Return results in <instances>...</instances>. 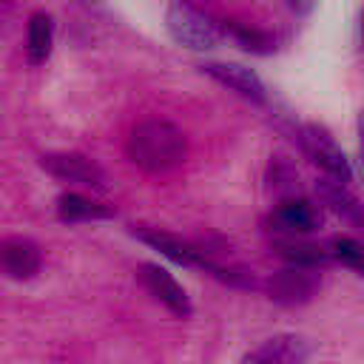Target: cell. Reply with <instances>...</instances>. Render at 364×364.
Here are the masks:
<instances>
[{
    "mask_svg": "<svg viewBox=\"0 0 364 364\" xmlns=\"http://www.w3.org/2000/svg\"><path fill=\"white\" fill-rule=\"evenodd\" d=\"M125 148L136 168L148 173H165L185 159L188 139L168 119H142L131 128Z\"/></svg>",
    "mask_w": 364,
    "mask_h": 364,
    "instance_id": "obj_1",
    "label": "cell"
},
{
    "mask_svg": "<svg viewBox=\"0 0 364 364\" xmlns=\"http://www.w3.org/2000/svg\"><path fill=\"white\" fill-rule=\"evenodd\" d=\"M165 26L171 31V37L179 46H188L193 51H205L219 46V40L225 37V28L205 11H199L196 6H191L188 0H173L165 11Z\"/></svg>",
    "mask_w": 364,
    "mask_h": 364,
    "instance_id": "obj_2",
    "label": "cell"
},
{
    "mask_svg": "<svg viewBox=\"0 0 364 364\" xmlns=\"http://www.w3.org/2000/svg\"><path fill=\"white\" fill-rule=\"evenodd\" d=\"M321 287V279L313 267H296V264H287L282 270H276L267 282H264V290L270 296V301L282 304V307H301L307 304Z\"/></svg>",
    "mask_w": 364,
    "mask_h": 364,
    "instance_id": "obj_3",
    "label": "cell"
},
{
    "mask_svg": "<svg viewBox=\"0 0 364 364\" xmlns=\"http://www.w3.org/2000/svg\"><path fill=\"white\" fill-rule=\"evenodd\" d=\"M299 142L304 148V154L333 179L338 182H350L353 179V168H350V159L344 156V151L338 148V142L318 125H301L299 128Z\"/></svg>",
    "mask_w": 364,
    "mask_h": 364,
    "instance_id": "obj_4",
    "label": "cell"
},
{
    "mask_svg": "<svg viewBox=\"0 0 364 364\" xmlns=\"http://www.w3.org/2000/svg\"><path fill=\"white\" fill-rule=\"evenodd\" d=\"M131 233H134L139 242H145V245H151L154 250H159L162 256H168L171 262H176V264H185V267H205V270H208V264H210V259H208L196 245L185 242V239L176 236V233H168V230H159V228H148V225H134Z\"/></svg>",
    "mask_w": 364,
    "mask_h": 364,
    "instance_id": "obj_5",
    "label": "cell"
},
{
    "mask_svg": "<svg viewBox=\"0 0 364 364\" xmlns=\"http://www.w3.org/2000/svg\"><path fill=\"white\" fill-rule=\"evenodd\" d=\"M43 171H48L51 176L63 179V182H77V185H85V188H97L102 191L105 188V171L91 159V156H82V154H46L40 159Z\"/></svg>",
    "mask_w": 364,
    "mask_h": 364,
    "instance_id": "obj_6",
    "label": "cell"
},
{
    "mask_svg": "<svg viewBox=\"0 0 364 364\" xmlns=\"http://www.w3.org/2000/svg\"><path fill=\"white\" fill-rule=\"evenodd\" d=\"M310 353H313V344L304 336L282 333V336L262 341L250 353H245L242 364H304Z\"/></svg>",
    "mask_w": 364,
    "mask_h": 364,
    "instance_id": "obj_7",
    "label": "cell"
},
{
    "mask_svg": "<svg viewBox=\"0 0 364 364\" xmlns=\"http://www.w3.org/2000/svg\"><path fill=\"white\" fill-rule=\"evenodd\" d=\"M136 279H139V284L156 299V301H162L173 316H191V299H188V293L182 290V284L165 270V267H159V264H151V262H145V264H139V270H136Z\"/></svg>",
    "mask_w": 364,
    "mask_h": 364,
    "instance_id": "obj_8",
    "label": "cell"
},
{
    "mask_svg": "<svg viewBox=\"0 0 364 364\" xmlns=\"http://www.w3.org/2000/svg\"><path fill=\"white\" fill-rule=\"evenodd\" d=\"M43 267V250L26 236H9L0 242V270L11 279H34Z\"/></svg>",
    "mask_w": 364,
    "mask_h": 364,
    "instance_id": "obj_9",
    "label": "cell"
},
{
    "mask_svg": "<svg viewBox=\"0 0 364 364\" xmlns=\"http://www.w3.org/2000/svg\"><path fill=\"white\" fill-rule=\"evenodd\" d=\"M202 71L208 77H213L216 82L228 85L230 91L253 100V102H264L267 100V88L259 80V74L250 71V68H245V65H239V63H205Z\"/></svg>",
    "mask_w": 364,
    "mask_h": 364,
    "instance_id": "obj_10",
    "label": "cell"
},
{
    "mask_svg": "<svg viewBox=\"0 0 364 364\" xmlns=\"http://www.w3.org/2000/svg\"><path fill=\"white\" fill-rule=\"evenodd\" d=\"M270 225L287 236H299V233H310L318 230L321 225V213L316 205H310L307 199H296L287 196L284 202L276 205V210L270 213Z\"/></svg>",
    "mask_w": 364,
    "mask_h": 364,
    "instance_id": "obj_11",
    "label": "cell"
},
{
    "mask_svg": "<svg viewBox=\"0 0 364 364\" xmlns=\"http://www.w3.org/2000/svg\"><path fill=\"white\" fill-rule=\"evenodd\" d=\"M57 213L63 222H91V219H111L114 208L94 202L88 196H80V193H60Z\"/></svg>",
    "mask_w": 364,
    "mask_h": 364,
    "instance_id": "obj_12",
    "label": "cell"
},
{
    "mask_svg": "<svg viewBox=\"0 0 364 364\" xmlns=\"http://www.w3.org/2000/svg\"><path fill=\"white\" fill-rule=\"evenodd\" d=\"M316 191H318V196L336 210V213H341L344 219H350V222H361V205H358V199L347 191V182H338V179H333V176H327V179H318L316 182Z\"/></svg>",
    "mask_w": 364,
    "mask_h": 364,
    "instance_id": "obj_13",
    "label": "cell"
},
{
    "mask_svg": "<svg viewBox=\"0 0 364 364\" xmlns=\"http://www.w3.org/2000/svg\"><path fill=\"white\" fill-rule=\"evenodd\" d=\"M276 253L287 262V264H296V267H321L330 262V250L321 247V245H313V242H301V239H284V242H276Z\"/></svg>",
    "mask_w": 364,
    "mask_h": 364,
    "instance_id": "obj_14",
    "label": "cell"
},
{
    "mask_svg": "<svg viewBox=\"0 0 364 364\" xmlns=\"http://www.w3.org/2000/svg\"><path fill=\"white\" fill-rule=\"evenodd\" d=\"M51 43H54V23H51V17L43 14V11L31 14V20H28V40H26L28 60L34 65L46 63L48 54H51Z\"/></svg>",
    "mask_w": 364,
    "mask_h": 364,
    "instance_id": "obj_15",
    "label": "cell"
},
{
    "mask_svg": "<svg viewBox=\"0 0 364 364\" xmlns=\"http://www.w3.org/2000/svg\"><path fill=\"white\" fill-rule=\"evenodd\" d=\"M225 34H230L245 51L250 54H270L276 51V37L270 31H262V28H247V26H228Z\"/></svg>",
    "mask_w": 364,
    "mask_h": 364,
    "instance_id": "obj_16",
    "label": "cell"
},
{
    "mask_svg": "<svg viewBox=\"0 0 364 364\" xmlns=\"http://www.w3.org/2000/svg\"><path fill=\"white\" fill-rule=\"evenodd\" d=\"M330 259H338L341 264L353 267L355 273H361V267H364V250L350 236H338V239L330 242Z\"/></svg>",
    "mask_w": 364,
    "mask_h": 364,
    "instance_id": "obj_17",
    "label": "cell"
},
{
    "mask_svg": "<svg viewBox=\"0 0 364 364\" xmlns=\"http://www.w3.org/2000/svg\"><path fill=\"white\" fill-rule=\"evenodd\" d=\"M270 185L279 191V193H296L299 188V173L287 165V162H276L270 168Z\"/></svg>",
    "mask_w": 364,
    "mask_h": 364,
    "instance_id": "obj_18",
    "label": "cell"
},
{
    "mask_svg": "<svg viewBox=\"0 0 364 364\" xmlns=\"http://www.w3.org/2000/svg\"><path fill=\"white\" fill-rule=\"evenodd\" d=\"M287 3V9L293 11V14H310L313 11V6H316V0H284Z\"/></svg>",
    "mask_w": 364,
    "mask_h": 364,
    "instance_id": "obj_19",
    "label": "cell"
},
{
    "mask_svg": "<svg viewBox=\"0 0 364 364\" xmlns=\"http://www.w3.org/2000/svg\"><path fill=\"white\" fill-rule=\"evenodd\" d=\"M82 3H94V0H82Z\"/></svg>",
    "mask_w": 364,
    "mask_h": 364,
    "instance_id": "obj_20",
    "label": "cell"
}]
</instances>
